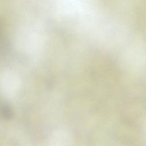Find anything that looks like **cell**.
Returning <instances> with one entry per match:
<instances>
[{
  "label": "cell",
  "instance_id": "6da1fadb",
  "mask_svg": "<svg viewBox=\"0 0 146 146\" xmlns=\"http://www.w3.org/2000/svg\"><path fill=\"white\" fill-rule=\"evenodd\" d=\"M1 115L5 118H10L13 115L12 110L7 106H4L1 108Z\"/></svg>",
  "mask_w": 146,
  "mask_h": 146
}]
</instances>
